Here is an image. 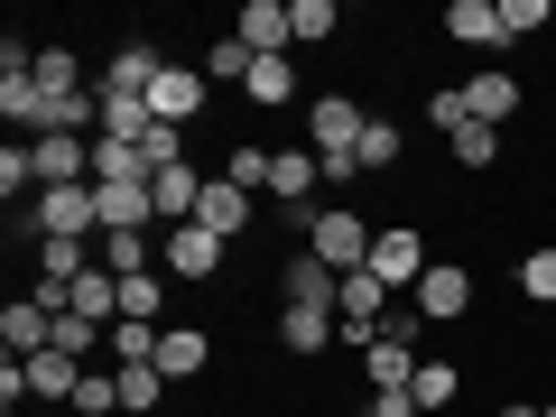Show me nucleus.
<instances>
[{
	"label": "nucleus",
	"mask_w": 556,
	"mask_h": 417,
	"mask_svg": "<svg viewBox=\"0 0 556 417\" xmlns=\"http://www.w3.org/2000/svg\"><path fill=\"white\" fill-rule=\"evenodd\" d=\"M28 232H38V241H93V232H102L93 186H47V195L28 204Z\"/></svg>",
	"instance_id": "nucleus-1"
},
{
	"label": "nucleus",
	"mask_w": 556,
	"mask_h": 417,
	"mask_svg": "<svg viewBox=\"0 0 556 417\" xmlns=\"http://www.w3.org/2000/svg\"><path fill=\"white\" fill-rule=\"evenodd\" d=\"M306 251H316L334 278H353L362 260H371V223H362L353 204H325V214H316V232H306Z\"/></svg>",
	"instance_id": "nucleus-2"
},
{
	"label": "nucleus",
	"mask_w": 556,
	"mask_h": 417,
	"mask_svg": "<svg viewBox=\"0 0 556 417\" xmlns=\"http://www.w3.org/2000/svg\"><path fill=\"white\" fill-rule=\"evenodd\" d=\"M408 306H417V325H455V316H473V269L437 260V269L408 288Z\"/></svg>",
	"instance_id": "nucleus-3"
},
{
	"label": "nucleus",
	"mask_w": 556,
	"mask_h": 417,
	"mask_svg": "<svg viewBox=\"0 0 556 417\" xmlns=\"http://www.w3.org/2000/svg\"><path fill=\"white\" fill-rule=\"evenodd\" d=\"M362 269H371L380 288H417L437 260H427V241H417L408 223H390V232H371V260H362Z\"/></svg>",
	"instance_id": "nucleus-4"
},
{
	"label": "nucleus",
	"mask_w": 556,
	"mask_h": 417,
	"mask_svg": "<svg viewBox=\"0 0 556 417\" xmlns=\"http://www.w3.org/2000/svg\"><path fill=\"white\" fill-rule=\"evenodd\" d=\"M195 112H204V65H159V84H149V121L186 130Z\"/></svg>",
	"instance_id": "nucleus-5"
},
{
	"label": "nucleus",
	"mask_w": 556,
	"mask_h": 417,
	"mask_svg": "<svg viewBox=\"0 0 556 417\" xmlns=\"http://www.w3.org/2000/svg\"><path fill=\"white\" fill-rule=\"evenodd\" d=\"M28 149H38V195L47 186H93V139L56 130V139H28Z\"/></svg>",
	"instance_id": "nucleus-6"
},
{
	"label": "nucleus",
	"mask_w": 556,
	"mask_h": 417,
	"mask_svg": "<svg viewBox=\"0 0 556 417\" xmlns=\"http://www.w3.org/2000/svg\"><path fill=\"white\" fill-rule=\"evenodd\" d=\"M278 298H288V306H325V316H334V298H343V278L325 269L316 251H288V269H278Z\"/></svg>",
	"instance_id": "nucleus-7"
},
{
	"label": "nucleus",
	"mask_w": 556,
	"mask_h": 417,
	"mask_svg": "<svg viewBox=\"0 0 556 417\" xmlns=\"http://www.w3.org/2000/svg\"><path fill=\"white\" fill-rule=\"evenodd\" d=\"M195 223H204L214 241H241V232H251V186H232V177H204Z\"/></svg>",
	"instance_id": "nucleus-8"
},
{
	"label": "nucleus",
	"mask_w": 556,
	"mask_h": 417,
	"mask_svg": "<svg viewBox=\"0 0 556 417\" xmlns=\"http://www.w3.org/2000/svg\"><path fill=\"white\" fill-rule=\"evenodd\" d=\"M159 251H167V278H214L232 241H214V232H204V223H177V232H167Z\"/></svg>",
	"instance_id": "nucleus-9"
},
{
	"label": "nucleus",
	"mask_w": 556,
	"mask_h": 417,
	"mask_svg": "<svg viewBox=\"0 0 556 417\" xmlns=\"http://www.w3.org/2000/svg\"><path fill=\"white\" fill-rule=\"evenodd\" d=\"M251 56H288L298 47V28H288V0H241V28H232Z\"/></svg>",
	"instance_id": "nucleus-10"
},
{
	"label": "nucleus",
	"mask_w": 556,
	"mask_h": 417,
	"mask_svg": "<svg viewBox=\"0 0 556 417\" xmlns=\"http://www.w3.org/2000/svg\"><path fill=\"white\" fill-rule=\"evenodd\" d=\"M28 371V399H47V408H65V399L84 390V371H93V362H75V353H56V343H47L38 362H20Z\"/></svg>",
	"instance_id": "nucleus-11"
},
{
	"label": "nucleus",
	"mask_w": 556,
	"mask_h": 417,
	"mask_svg": "<svg viewBox=\"0 0 556 417\" xmlns=\"http://www.w3.org/2000/svg\"><path fill=\"white\" fill-rule=\"evenodd\" d=\"M204 362H214V334H204V325H167L159 334V371L167 380H204Z\"/></svg>",
	"instance_id": "nucleus-12"
},
{
	"label": "nucleus",
	"mask_w": 556,
	"mask_h": 417,
	"mask_svg": "<svg viewBox=\"0 0 556 417\" xmlns=\"http://www.w3.org/2000/svg\"><path fill=\"white\" fill-rule=\"evenodd\" d=\"M445 38H455V47H510L501 0H455V10H445Z\"/></svg>",
	"instance_id": "nucleus-13"
},
{
	"label": "nucleus",
	"mask_w": 556,
	"mask_h": 417,
	"mask_svg": "<svg viewBox=\"0 0 556 417\" xmlns=\"http://www.w3.org/2000/svg\"><path fill=\"white\" fill-rule=\"evenodd\" d=\"M65 316H93V325H121V278L102 269V260H93V269L75 278V288H65Z\"/></svg>",
	"instance_id": "nucleus-14"
},
{
	"label": "nucleus",
	"mask_w": 556,
	"mask_h": 417,
	"mask_svg": "<svg viewBox=\"0 0 556 417\" xmlns=\"http://www.w3.org/2000/svg\"><path fill=\"white\" fill-rule=\"evenodd\" d=\"M464 93V121H482V130H501V121L519 112V84L510 75H473V84H455Z\"/></svg>",
	"instance_id": "nucleus-15"
},
{
	"label": "nucleus",
	"mask_w": 556,
	"mask_h": 417,
	"mask_svg": "<svg viewBox=\"0 0 556 417\" xmlns=\"http://www.w3.org/2000/svg\"><path fill=\"white\" fill-rule=\"evenodd\" d=\"M316 186H325L316 149H278V167H269V195L278 204H316Z\"/></svg>",
	"instance_id": "nucleus-16"
},
{
	"label": "nucleus",
	"mask_w": 556,
	"mask_h": 417,
	"mask_svg": "<svg viewBox=\"0 0 556 417\" xmlns=\"http://www.w3.org/2000/svg\"><path fill=\"white\" fill-rule=\"evenodd\" d=\"M334 325L343 316H325V306H278V343H288V353H325Z\"/></svg>",
	"instance_id": "nucleus-17"
},
{
	"label": "nucleus",
	"mask_w": 556,
	"mask_h": 417,
	"mask_svg": "<svg viewBox=\"0 0 556 417\" xmlns=\"http://www.w3.org/2000/svg\"><path fill=\"white\" fill-rule=\"evenodd\" d=\"M362 371H371V390H408V380H417V343H399V334H380L371 353H362Z\"/></svg>",
	"instance_id": "nucleus-18"
},
{
	"label": "nucleus",
	"mask_w": 556,
	"mask_h": 417,
	"mask_svg": "<svg viewBox=\"0 0 556 417\" xmlns=\"http://www.w3.org/2000/svg\"><path fill=\"white\" fill-rule=\"evenodd\" d=\"M149 186H159V223H167V232L195 223V204H204V177H195V167H167V177H149Z\"/></svg>",
	"instance_id": "nucleus-19"
},
{
	"label": "nucleus",
	"mask_w": 556,
	"mask_h": 417,
	"mask_svg": "<svg viewBox=\"0 0 556 417\" xmlns=\"http://www.w3.org/2000/svg\"><path fill=\"white\" fill-rule=\"evenodd\" d=\"M28 75H38L47 102H84V65L65 56V47H38V65H28Z\"/></svg>",
	"instance_id": "nucleus-20"
},
{
	"label": "nucleus",
	"mask_w": 556,
	"mask_h": 417,
	"mask_svg": "<svg viewBox=\"0 0 556 417\" xmlns=\"http://www.w3.org/2000/svg\"><path fill=\"white\" fill-rule=\"evenodd\" d=\"M241 93H251V102H298V65H288V56H251Z\"/></svg>",
	"instance_id": "nucleus-21"
},
{
	"label": "nucleus",
	"mask_w": 556,
	"mask_h": 417,
	"mask_svg": "<svg viewBox=\"0 0 556 417\" xmlns=\"http://www.w3.org/2000/svg\"><path fill=\"white\" fill-rule=\"evenodd\" d=\"M149 260H159L149 232H102V269H112V278H149Z\"/></svg>",
	"instance_id": "nucleus-22"
},
{
	"label": "nucleus",
	"mask_w": 556,
	"mask_h": 417,
	"mask_svg": "<svg viewBox=\"0 0 556 417\" xmlns=\"http://www.w3.org/2000/svg\"><path fill=\"white\" fill-rule=\"evenodd\" d=\"M455 390H464V371H455V362H417V380H408V399H417L427 417H437V408H455Z\"/></svg>",
	"instance_id": "nucleus-23"
},
{
	"label": "nucleus",
	"mask_w": 556,
	"mask_h": 417,
	"mask_svg": "<svg viewBox=\"0 0 556 417\" xmlns=\"http://www.w3.org/2000/svg\"><path fill=\"white\" fill-rule=\"evenodd\" d=\"M121 177H149V159L130 139H93V186H121Z\"/></svg>",
	"instance_id": "nucleus-24"
},
{
	"label": "nucleus",
	"mask_w": 556,
	"mask_h": 417,
	"mask_svg": "<svg viewBox=\"0 0 556 417\" xmlns=\"http://www.w3.org/2000/svg\"><path fill=\"white\" fill-rule=\"evenodd\" d=\"M399 149H408V139H399L390 121H371V130H362V149H353V159H362V177H390V167H399Z\"/></svg>",
	"instance_id": "nucleus-25"
},
{
	"label": "nucleus",
	"mask_w": 556,
	"mask_h": 417,
	"mask_svg": "<svg viewBox=\"0 0 556 417\" xmlns=\"http://www.w3.org/2000/svg\"><path fill=\"white\" fill-rule=\"evenodd\" d=\"M288 28H298V47H325V38H334V0H288Z\"/></svg>",
	"instance_id": "nucleus-26"
},
{
	"label": "nucleus",
	"mask_w": 556,
	"mask_h": 417,
	"mask_svg": "<svg viewBox=\"0 0 556 417\" xmlns=\"http://www.w3.org/2000/svg\"><path fill=\"white\" fill-rule=\"evenodd\" d=\"M159 399H167V371H159V362H130V371H121V408H159Z\"/></svg>",
	"instance_id": "nucleus-27"
},
{
	"label": "nucleus",
	"mask_w": 556,
	"mask_h": 417,
	"mask_svg": "<svg viewBox=\"0 0 556 417\" xmlns=\"http://www.w3.org/2000/svg\"><path fill=\"white\" fill-rule=\"evenodd\" d=\"M28 186H38V149H28V139H10V149H0V195L20 204Z\"/></svg>",
	"instance_id": "nucleus-28"
},
{
	"label": "nucleus",
	"mask_w": 556,
	"mask_h": 417,
	"mask_svg": "<svg viewBox=\"0 0 556 417\" xmlns=\"http://www.w3.org/2000/svg\"><path fill=\"white\" fill-rule=\"evenodd\" d=\"M139 159H149V177H167V167H186V130H167V121H149V139H139Z\"/></svg>",
	"instance_id": "nucleus-29"
},
{
	"label": "nucleus",
	"mask_w": 556,
	"mask_h": 417,
	"mask_svg": "<svg viewBox=\"0 0 556 417\" xmlns=\"http://www.w3.org/2000/svg\"><path fill=\"white\" fill-rule=\"evenodd\" d=\"M241 75H251V47H241V38H214V47H204V84H241Z\"/></svg>",
	"instance_id": "nucleus-30"
},
{
	"label": "nucleus",
	"mask_w": 556,
	"mask_h": 417,
	"mask_svg": "<svg viewBox=\"0 0 556 417\" xmlns=\"http://www.w3.org/2000/svg\"><path fill=\"white\" fill-rule=\"evenodd\" d=\"M492 159H501V130L464 121V130H455V167H492Z\"/></svg>",
	"instance_id": "nucleus-31"
},
{
	"label": "nucleus",
	"mask_w": 556,
	"mask_h": 417,
	"mask_svg": "<svg viewBox=\"0 0 556 417\" xmlns=\"http://www.w3.org/2000/svg\"><path fill=\"white\" fill-rule=\"evenodd\" d=\"M121 325H159V278H121Z\"/></svg>",
	"instance_id": "nucleus-32"
},
{
	"label": "nucleus",
	"mask_w": 556,
	"mask_h": 417,
	"mask_svg": "<svg viewBox=\"0 0 556 417\" xmlns=\"http://www.w3.org/2000/svg\"><path fill=\"white\" fill-rule=\"evenodd\" d=\"M519 288H529L538 306H556V251H529V260H519Z\"/></svg>",
	"instance_id": "nucleus-33"
},
{
	"label": "nucleus",
	"mask_w": 556,
	"mask_h": 417,
	"mask_svg": "<svg viewBox=\"0 0 556 417\" xmlns=\"http://www.w3.org/2000/svg\"><path fill=\"white\" fill-rule=\"evenodd\" d=\"M269 149H232V159H223V177H232V186H269Z\"/></svg>",
	"instance_id": "nucleus-34"
},
{
	"label": "nucleus",
	"mask_w": 556,
	"mask_h": 417,
	"mask_svg": "<svg viewBox=\"0 0 556 417\" xmlns=\"http://www.w3.org/2000/svg\"><path fill=\"white\" fill-rule=\"evenodd\" d=\"M501 28H510V38H538V28H547V0H501Z\"/></svg>",
	"instance_id": "nucleus-35"
},
{
	"label": "nucleus",
	"mask_w": 556,
	"mask_h": 417,
	"mask_svg": "<svg viewBox=\"0 0 556 417\" xmlns=\"http://www.w3.org/2000/svg\"><path fill=\"white\" fill-rule=\"evenodd\" d=\"M427 121H437V130H445V139H455V130H464V93H455V84H445V93H427Z\"/></svg>",
	"instance_id": "nucleus-36"
},
{
	"label": "nucleus",
	"mask_w": 556,
	"mask_h": 417,
	"mask_svg": "<svg viewBox=\"0 0 556 417\" xmlns=\"http://www.w3.org/2000/svg\"><path fill=\"white\" fill-rule=\"evenodd\" d=\"M501 417H547V408H538V399H510V408H501Z\"/></svg>",
	"instance_id": "nucleus-37"
},
{
	"label": "nucleus",
	"mask_w": 556,
	"mask_h": 417,
	"mask_svg": "<svg viewBox=\"0 0 556 417\" xmlns=\"http://www.w3.org/2000/svg\"><path fill=\"white\" fill-rule=\"evenodd\" d=\"M47 417H84V408H47Z\"/></svg>",
	"instance_id": "nucleus-38"
}]
</instances>
